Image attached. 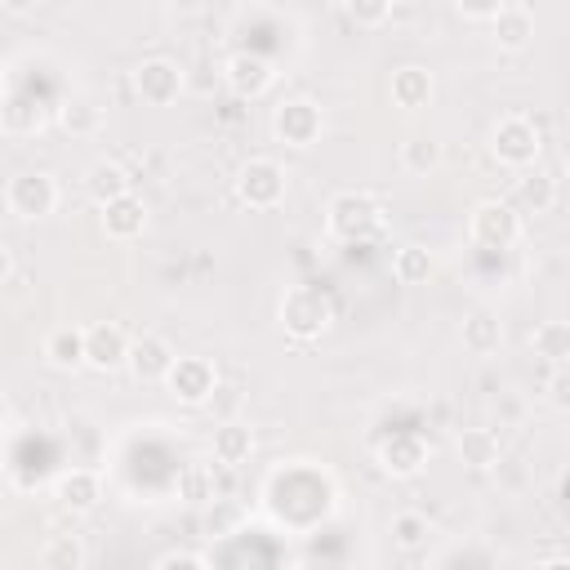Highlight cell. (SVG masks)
I'll return each mask as SVG.
<instances>
[{"instance_id":"1","label":"cell","mask_w":570,"mask_h":570,"mask_svg":"<svg viewBox=\"0 0 570 570\" xmlns=\"http://www.w3.org/2000/svg\"><path fill=\"white\" fill-rule=\"evenodd\" d=\"M325 227L338 240H365L383 227V200L374 191H361V187L334 191L325 205Z\"/></svg>"},{"instance_id":"2","label":"cell","mask_w":570,"mask_h":570,"mask_svg":"<svg viewBox=\"0 0 570 570\" xmlns=\"http://www.w3.org/2000/svg\"><path fill=\"white\" fill-rule=\"evenodd\" d=\"M490 156H494L499 165H508V169H521V174L534 169L539 156H543V134H539V125H534L530 116H521V111L499 116L494 129H490Z\"/></svg>"},{"instance_id":"3","label":"cell","mask_w":570,"mask_h":570,"mask_svg":"<svg viewBox=\"0 0 570 570\" xmlns=\"http://www.w3.org/2000/svg\"><path fill=\"white\" fill-rule=\"evenodd\" d=\"M468 236H472L481 249L503 254V249H512V245L525 236V218L517 214V205H512V200L485 196V200H476V205H472V214H468Z\"/></svg>"},{"instance_id":"4","label":"cell","mask_w":570,"mask_h":570,"mask_svg":"<svg viewBox=\"0 0 570 570\" xmlns=\"http://www.w3.org/2000/svg\"><path fill=\"white\" fill-rule=\"evenodd\" d=\"M62 191H58V178L49 169H18L9 183H4V209L22 223H36V218H49L58 209Z\"/></svg>"},{"instance_id":"5","label":"cell","mask_w":570,"mask_h":570,"mask_svg":"<svg viewBox=\"0 0 570 570\" xmlns=\"http://www.w3.org/2000/svg\"><path fill=\"white\" fill-rule=\"evenodd\" d=\"M330 321H334V303L316 285L285 289V298H281V325H285V334H294V338L307 343V338H321L330 330Z\"/></svg>"},{"instance_id":"6","label":"cell","mask_w":570,"mask_h":570,"mask_svg":"<svg viewBox=\"0 0 570 570\" xmlns=\"http://www.w3.org/2000/svg\"><path fill=\"white\" fill-rule=\"evenodd\" d=\"M236 200L240 205H249V209H276L281 200H285V187H289V178H285V169H281V160H272V156H249L240 169H236Z\"/></svg>"},{"instance_id":"7","label":"cell","mask_w":570,"mask_h":570,"mask_svg":"<svg viewBox=\"0 0 570 570\" xmlns=\"http://www.w3.org/2000/svg\"><path fill=\"white\" fill-rule=\"evenodd\" d=\"M183 89H187V76L174 58H142L134 67V94L147 107H169V102H178Z\"/></svg>"},{"instance_id":"8","label":"cell","mask_w":570,"mask_h":570,"mask_svg":"<svg viewBox=\"0 0 570 570\" xmlns=\"http://www.w3.org/2000/svg\"><path fill=\"white\" fill-rule=\"evenodd\" d=\"M321 129H325V120H321V107L312 98H285L272 111V134L285 147H298L303 151V147H312L321 138Z\"/></svg>"},{"instance_id":"9","label":"cell","mask_w":570,"mask_h":570,"mask_svg":"<svg viewBox=\"0 0 570 570\" xmlns=\"http://www.w3.org/2000/svg\"><path fill=\"white\" fill-rule=\"evenodd\" d=\"M214 387H218V374L205 356H174V365L165 374V392L178 405H209Z\"/></svg>"},{"instance_id":"10","label":"cell","mask_w":570,"mask_h":570,"mask_svg":"<svg viewBox=\"0 0 570 570\" xmlns=\"http://www.w3.org/2000/svg\"><path fill=\"white\" fill-rule=\"evenodd\" d=\"M272 80H276V67H272L263 53H254V49H236V53L223 62V85H227L236 98H245V102L263 98V94L272 89Z\"/></svg>"},{"instance_id":"11","label":"cell","mask_w":570,"mask_h":570,"mask_svg":"<svg viewBox=\"0 0 570 570\" xmlns=\"http://www.w3.org/2000/svg\"><path fill=\"white\" fill-rule=\"evenodd\" d=\"M174 343L156 330H142L138 338H129V356H125V370L138 379V383H165L169 365H174Z\"/></svg>"},{"instance_id":"12","label":"cell","mask_w":570,"mask_h":570,"mask_svg":"<svg viewBox=\"0 0 570 570\" xmlns=\"http://www.w3.org/2000/svg\"><path fill=\"white\" fill-rule=\"evenodd\" d=\"M125 356H129V334L116 321L85 325V365L89 370H98V374L125 370Z\"/></svg>"},{"instance_id":"13","label":"cell","mask_w":570,"mask_h":570,"mask_svg":"<svg viewBox=\"0 0 570 570\" xmlns=\"http://www.w3.org/2000/svg\"><path fill=\"white\" fill-rule=\"evenodd\" d=\"M490 36H494V45L503 53L530 49V40H534V9L521 4V0H503L499 13H494V22H490Z\"/></svg>"},{"instance_id":"14","label":"cell","mask_w":570,"mask_h":570,"mask_svg":"<svg viewBox=\"0 0 570 570\" xmlns=\"http://www.w3.org/2000/svg\"><path fill=\"white\" fill-rule=\"evenodd\" d=\"M387 94H392V102H396L401 111H419V107H428V102H432L436 80H432V71H428V67L405 62V67H396V71H392Z\"/></svg>"},{"instance_id":"15","label":"cell","mask_w":570,"mask_h":570,"mask_svg":"<svg viewBox=\"0 0 570 570\" xmlns=\"http://www.w3.org/2000/svg\"><path fill=\"white\" fill-rule=\"evenodd\" d=\"M129 191H134V178H129V169L120 160H94L85 169V196L98 209L111 205V200H120V196H129Z\"/></svg>"},{"instance_id":"16","label":"cell","mask_w":570,"mask_h":570,"mask_svg":"<svg viewBox=\"0 0 570 570\" xmlns=\"http://www.w3.org/2000/svg\"><path fill=\"white\" fill-rule=\"evenodd\" d=\"M423 463H428V445L414 432H396L392 441L379 445V468L387 476H419Z\"/></svg>"},{"instance_id":"17","label":"cell","mask_w":570,"mask_h":570,"mask_svg":"<svg viewBox=\"0 0 570 570\" xmlns=\"http://www.w3.org/2000/svg\"><path fill=\"white\" fill-rule=\"evenodd\" d=\"M53 499H58L67 512H89V508H98V499H102V476H98L94 468H71V472L58 476Z\"/></svg>"},{"instance_id":"18","label":"cell","mask_w":570,"mask_h":570,"mask_svg":"<svg viewBox=\"0 0 570 570\" xmlns=\"http://www.w3.org/2000/svg\"><path fill=\"white\" fill-rule=\"evenodd\" d=\"M142 227H147V205H142V196L129 191V196L102 205V232H107L111 240H138Z\"/></svg>"},{"instance_id":"19","label":"cell","mask_w":570,"mask_h":570,"mask_svg":"<svg viewBox=\"0 0 570 570\" xmlns=\"http://www.w3.org/2000/svg\"><path fill=\"white\" fill-rule=\"evenodd\" d=\"M209 450H214V459L227 463V468L249 463V454H254V432H249L240 419H223V423H214V432H209Z\"/></svg>"},{"instance_id":"20","label":"cell","mask_w":570,"mask_h":570,"mask_svg":"<svg viewBox=\"0 0 570 570\" xmlns=\"http://www.w3.org/2000/svg\"><path fill=\"white\" fill-rule=\"evenodd\" d=\"M45 361L53 370H80L85 365V325H58L45 334Z\"/></svg>"},{"instance_id":"21","label":"cell","mask_w":570,"mask_h":570,"mask_svg":"<svg viewBox=\"0 0 570 570\" xmlns=\"http://www.w3.org/2000/svg\"><path fill=\"white\" fill-rule=\"evenodd\" d=\"M512 205H517V214H525V209H530V214H548V209L557 205V178H552L548 169H539V165L525 169V174L517 178V200H512Z\"/></svg>"},{"instance_id":"22","label":"cell","mask_w":570,"mask_h":570,"mask_svg":"<svg viewBox=\"0 0 570 570\" xmlns=\"http://www.w3.org/2000/svg\"><path fill=\"white\" fill-rule=\"evenodd\" d=\"M459 338H463V347H468L472 356H490V352H499V343H503V321H499L494 312L481 307V312L463 316Z\"/></svg>"},{"instance_id":"23","label":"cell","mask_w":570,"mask_h":570,"mask_svg":"<svg viewBox=\"0 0 570 570\" xmlns=\"http://www.w3.org/2000/svg\"><path fill=\"white\" fill-rule=\"evenodd\" d=\"M459 459L472 472H490L499 463V436L490 428H463L459 432Z\"/></svg>"},{"instance_id":"24","label":"cell","mask_w":570,"mask_h":570,"mask_svg":"<svg viewBox=\"0 0 570 570\" xmlns=\"http://www.w3.org/2000/svg\"><path fill=\"white\" fill-rule=\"evenodd\" d=\"M530 347H534V356H543L552 370L566 365V356H570V325H566V321H539L534 334H530Z\"/></svg>"},{"instance_id":"25","label":"cell","mask_w":570,"mask_h":570,"mask_svg":"<svg viewBox=\"0 0 570 570\" xmlns=\"http://www.w3.org/2000/svg\"><path fill=\"white\" fill-rule=\"evenodd\" d=\"M58 125H62L71 138H89V134L102 129V107L89 102V98H67V102L58 107Z\"/></svg>"},{"instance_id":"26","label":"cell","mask_w":570,"mask_h":570,"mask_svg":"<svg viewBox=\"0 0 570 570\" xmlns=\"http://www.w3.org/2000/svg\"><path fill=\"white\" fill-rule=\"evenodd\" d=\"M428 539H432V521H428L423 512L401 508V512L392 517V543H396L401 552H423Z\"/></svg>"},{"instance_id":"27","label":"cell","mask_w":570,"mask_h":570,"mask_svg":"<svg viewBox=\"0 0 570 570\" xmlns=\"http://www.w3.org/2000/svg\"><path fill=\"white\" fill-rule=\"evenodd\" d=\"M40 125H45V111L36 98L18 94V98L0 102V129L4 134H40Z\"/></svg>"},{"instance_id":"28","label":"cell","mask_w":570,"mask_h":570,"mask_svg":"<svg viewBox=\"0 0 570 570\" xmlns=\"http://www.w3.org/2000/svg\"><path fill=\"white\" fill-rule=\"evenodd\" d=\"M441 160H445V147L428 134H414V138L401 142V165L410 174H432V169H441Z\"/></svg>"},{"instance_id":"29","label":"cell","mask_w":570,"mask_h":570,"mask_svg":"<svg viewBox=\"0 0 570 570\" xmlns=\"http://www.w3.org/2000/svg\"><path fill=\"white\" fill-rule=\"evenodd\" d=\"M40 566H45V570H80V566H85V543H80V534H53V539H45Z\"/></svg>"},{"instance_id":"30","label":"cell","mask_w":570,"mask_h":570,"mask_svg":"<svg viewBox=\"0 0 570 570\" xmlns=\"http://www.w3.org/2000/svg\"><path fill=\"white\" fill-rule=\"evenodd\" d=\"M392 276H396V285H423L432 276V254L423 245H401L392 254Z\"/></svg>"},{"instance_id":"31","label":"cell","mask_w":570,"mask_h":570,"mask_svg":"<svg viewBox=\"0 0 570 570\" xmlns=\"http://www.w3.org/2000/svg\"><path fill=\"white\" fill-rule=\"evenodd\" d=\"M178 499L183 503H214V468L209 463H187L178 472Z\"/></svg>"},{"instance_id":"32","label":"cell","mask_w":570,"mask_h":570,"mask_svg":"<svg viewBox=\"0 0 570 570\" xmlns=\"http://www.w3.org/2000/svg\"><path fill=\"white\" fill-rule=\"evenodd\" d=\"M343 13H347L356 27H379V22L392 18V4H387V0H347Z\"/></svg>"},{"instance_id":"33","label":"cell","mask_w":570,"mask_h":570,"mask_svg":"<svg viewBox=\"0 0 570 570\" xmlns=\"http://www.w3.org/2000/svg\"><path fill=\"white\" fill-rule=\"evenodd\" d=\"M548 401H552V410H557V414H566V410H570V374H566V365H557V370H552V379H548Z\"/></svg>"},{"instance_id":"34","label":"cell","mask_w":570,"mask_h":570,"mask_svg":"<svg viewBox=\"0 0 570 570\" xmlns=\"http://www.w3.org/2000/svg\"><path fill=\"white\" fill-rule=\"evenodd\" d=\"M209 405H218V410H223V419H236L232 410L240 405V387H236V383H218V387H214V396H209ZM223 419H218V423H223Z\"/></svg>"},{"instance_id":"35","label":"cell","mask_w":570,"mask_h":570,"mask_svg":"<svg viewBox=\"0 0 570 570\" xmlns=\"http://www.w3.org/2000/svg\"><path fill=\"white\" fill-rule=\"evenodd\" d=\"M156 570H209L196 552H165L160 561H156Z\"/></svg>"},{"instance_id":"36","label":"cell","mask_w":570,"mask_h":570,"mask_svg":"<svg viewBox=\"0 0 570 570\" xmlns=\"http://www.w3.org/2000/svg\"><path fill=\"white\" fill-rule=\"evenodd\" d=\"M499 4H503V0H490V4H463V0H459V4H454V13H459V18H468V22H494Z\"/></svg>"},{"instance_id":"37","label":"cell","mask_w":570,"mask_h":570,"mask_svg":"<svg viewBox=\"0 0 570 570\" xmlns=\"http://www.w3.org/2000/svg\"><path fill=\"white\" fill-rule=\"evenodd\" d=\"M13 267H18V263H13V249H9L4 240H0V285H9V276H13Z\"/></svg>"},{"instance_id":"38","label":"cell","mask_w":570,"mask_h":570,"mask_svg":"<svg viewBox=\"0 0 570 570\" xmlns=\"http://www.w3.org/2000/svg\"><path fill=\"white\" fill-rule=\"evenodd\" d=\"M534 570H570V561H566V557H548V561L534 566Z\"/></svg>"},{"instance_id":"39","label":"cell","mask_w":570,"mask_h":570,"mask_svg":"<svg viewBox=\"0 0 570 570\" xmlns=\"http://www.w3.org/2000/svg\"><path fill=\"white\" fill-rule=\"evenodd\" d=\"M4 428H9V396L0 392V432H4Z\"/></svg>"}]
</instances>
